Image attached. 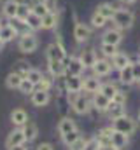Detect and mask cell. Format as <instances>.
<instances>
[{"mask_svg":"<svg viewBox=\"0 0 140 150\" xmlns=\"http://www.w3.org/2000/svg\"><path fill=\"white\" fill-rule=\"evenodd\" d=\"M121 4H124V5H131V4H135L137 0H119Z\"/></svg>","mask_w":140,"mask_h":150,"instance_id":"cell-49","label":"cell"},{"mask_svg":"<svg viewBox=\"0 0 140 150\" xmlns=\"http://www.w3.org/2000/svg\"><path fill=\"white\" fill-rule=\"evenodd\" d=\"M47 70L49 74L56 79L67 75V67H65V61H56V59H47Z\"/></svg>","mask_w":140,"mask_h":150,"instance_id":"cell-10","label":"cell"},{"mask_svg":"<svg viewBox=\"0 0 140 150\" xmlns=\"http://www.w3.org/2000/svg\"><path fill=\"white\" fill-rule=\"evenodd\" d=\"M116 5L114 4H109V2H104V4H100L98 7H96V11L95 12H98L100 16H104L107 19H112V16H114V12H116Z\"/></svg>","mask_w":140,"mask_h":150,"instance_id":"cell-24","label":"cell"},{"mask_svg":"<svg viewBox=\"0 0 140 150\" xmlns=\"http://www.w3.org/2000/svg\"><path fill=\"white\" fill-rule=\"evenodd\" d=\"M100 86H102V82H100V79H98L96 75L84 77V86H82V89H84L86 93L95 94V93H98V91H100Z\"/></svg>","mask_w":140,"mask_h":150,"instance_id":"cell-16","label":"cell"},{"mask_svg":"<svg viewBox=\"0 0 140 150\" xmlns=\"http://www.w3.org/2000/svg\"><path fill=\"white\" fill-rule=\"evenodd\" d=\"M32 11H30V7L28 5H23V4H19V7H18V14H16V19H19V21H23L25 23V19L28 18V14H30Z\"/></svg>","mask_w":140,"mask_h":150,"instance_id":"cell-38","label":"cell"},{"mask_svg":"<svg viewBox=\"0 0 140 150\" xmlns=\"http://www.w3.org/2000/svg\"><path fill=\"white\" fill-rule=\"evenodd\" d=\"M70 94H72L70 101H72V108H74V112L79 113V115H84V113L89 112V108H91V101H89L84 94H79V93H70Z\"/></svg>","mask_w":140,"mask_h":150,"instance_id":"cell-4","label":"cell"},{"mask_svg":"<svg viewBox=\"0 0 140 150\" xmlns=\"http://www.w3.org/2000/svg\"><path fill=\"white\" fill-rule=\"evenodd\" d=\"M51 96H49V91H42V89H35L32 93V103L35 107H46L49 103Z\"/></svg>","mask_w":140,"mask_h":150,"instance_id":"cell-17","label":"cell"},{"mask_svg":"<svg viewBox=\"0 0 140 150\" xmlns=\"http://www.w3.org/2000/svg\"><path fill=\"white\" fill-rule=\"evenodd\" d=\"M109 117H110V120H114V119H117V117H121V115H124V105H116V103H110V107H109Z\"/></svg>","mask_w":140,"mask_h":150,"instance_id":"cell-30","label":"cell"},{"mask_svg":"<svg viewBox=\"0 0 140 150\" xmlns=\"http://www.w3.org/2000/svg\"><path fill=\"white\" fill-rule=\"evenodd\" d=\"M25 25L28 26V30H30V32H35V30H42V18H39L37 14L30 12V14H28V18L25 19Z\"/></svg>","mask_w":140,"mask_h":150,"instance_id":"cell-26","label":"cell"},{"mask_svg":"<svg viewBox=\"0 0 140 150\" xmlns=\"http://www.w3.org/2000/svg\"><path fill=\"white\" fill-rule=\"evenodd\" d=\"M4 44H5V42H4V40H2V38H0V51H2V49H4Z\"/></svg>","mask_w":140,"mask_h":150,"instance_id":"cell-51","label":"cell"},{"mask_svg":"<svg viewBox=\"0 0 140 150\" xmlns=\"http://www.w3.org/2000/svg\"><path fill=\"white\" fill-rule=\"evenodd\" d=\"M100 142H98V138H89L88 142H86V145H84V150H100Z\"/></svg>","mask_w":140,"mask_h":150,"instance_id":"cell-39","label":"cell"},{"mask_svg":"<svg viewBox=\"0 0 140 150\" xmlns=\"http://www.w3.org/2000/svg\"><path fill=\"white\" fill-rule=\"evenodd\" d=\"M112 129H116V131L124 133V134L130 136V134L137 129V124H135V120H133L131 117H128V115L124 113V115H121V117H117V119L112 120Z\"/></svg>","mask_w":140,"mask_h":150,"instance_id":"cell-2","label":"cell"},{"mask_svg":"<svg viewBox=\"0 0 140 150\" xmlns=\"http://www.w3.org/2000/svg\"><path fill=\"white\" fill-rule=\"evenodd\" d=\"M110 134H112V127H107V129H102L98 133V142L100 145H110Z\"/></svg>","mask_w":140,"mask_h":150,"instance_id":"cell-34","label":"cell"},{"mask_svg":"<svg viewBox=\"0 0 140 150\" xmlns=\"http://www.w3.org/2000/svg\"><path fill=\"white\" fill-rule=\"evenodd\" d=\"M0 30H2V25H0Z\"/></svg>","mask_w":140,"mask_h":150,"instance_id":"cell-54","label":"cell"},{"mask_svg":"<svg viewBox=\"0 0 140 150\" xmlns=\"http://www.w3.org/2000/svg\"><path fill=\"white\" fill-rule=\"evenodd\" d=\"M37 150H54V149H53L51 143H40V145L37 147Z\"/></svg>","mask_w":140,"mask_h":150,"instance_id":"cell-45","label":"cell"},{"mask_svg":"<svg viewBox=\"0 0 140 150\" xmlns=\"http://www.w3.org/2000/svg\"><path fill=\"white\" fill-rule=\"evenodd\" d=\"M112 23L119 30H130L135 23V14L128 9H116V12L112 16Z\"/></svg>","mask_w":140,"mask_h":150,"instance_id":"cell-1","label":"cell"},{"mask_svg":"<svg viewBox=\"0 0 140 150\" xmlns=\"http://www.w3.org/2000/svg\"><path fill=\"white\" fill-rule=\"evenodd\" d=\"M98 93H102L104 96H107V98H109V100L112 101L114 94L117 93V87H116V86H114L112 82H105V84H102V86H100V91H98Z\"/></svg>","mask_w":140,"mask_h":150,"instance_id":"cell-29","label":"cell"},{"mask_svg":"<svg viewBox=\"0 0 140 150\" xmlns=\"http://www.w3.org/2000/svg\"><path fill=\"white\" fill-rule=\"evenodd\" d=\"M61 138H63V143L70 147L72 143H75V142L81 138V134H79V131H77V129H74V131H70V133H67V134H63Z\"/></svg>","mask_w":140,"mask_h":150,"instance_id":"cell-35","label":"cell"},{"mask_svg":"<svg viewBox=\"0 0 140 150\" xmlns=\"http://www.w3.org/2000/svg\"><path fill=\"white\" fill-rule=\"evenodd\" d=\"M84 145H86V142H84L82 138H79L75 143L70 145V150H84Z\"/></svg>","mask_w":140,"mask_h":150,"instance_id":"cell-43","label":"cell"},{"mask_svg":"<svg viewBox=\"0 0 140 150\" xmlns=\"http://www.w3.org/2000/svg\"><path fill=\"white\" fill-rule=\"evenodd\" d=\"M110 145H114L116 149H119V150L124 149V147L128 145V134L112 129V134H110Z\"/></svg>","mask_w":140,"mask_h":150,"instance_id":"cell-18","label":"cell"},{"mask_svg":"<svg viewBox=\"0 0 140 150\" xmlns=\"http://www.w3.org/2000/svg\"><path fill=\"white\" fill-rule=\"evenodd\" d=\"M18 7H19V4H18L16 0H7V2L2 5V14H4L7 19H12V18H16V14H18Z\"/></svg>","mask_w":140,"mask_h":150,"instance_id":"cell-21","label":"cell"},{"mask_svg":"<svg viewBox=\"0 0 140 150\" xmlns=\"http://www.w3.org/2000/svg\"><path fill=\"white\" fill-rule=\"evenodd\" d=\"M23 79H25L23 75H19L18 72H12V74L7 75V79H5V86H7L9 89H19Z\"/></svg>","mask_w":140,"mask_h":150,"instance_id":"cell-27","label":"cell"},{"mask_svg":"<svg viewBox=\"0 0 140 150\" xmlns=\"http://www.w3.org/2000/svg\"><path fill=\"white\" fill-rule=\"evenodd\" d=\"M119 80L123 84H126V86H131L133 82H137L135 80V75H133V70H131V65H128L123 70H119Z\"/></svg>","mask_w":140,"mask_h":150,"instance_id":"cell-25","label":"cell"},{"mask_svg":"<svg viewBox=\"0 0 140 150\" xmlns=\"http://www.w3.org/2000/svg\"><path fill=\"white\" fill-rule=\"evenodd\" d=\"M74 129H77L75 127V122L70 119V117H65V119H61L60 120V124H58V133L63 136V134H67L70 131H74Z\"/></svg>","mask_w":140,"mask_h":150,"instance_id":"cell-28","label":"cell"},{"mask_svg":"<svg viewBox=\"0 0 140 150\" xmlns=\"http://www.w3.org/2000/svg\"><path fill=\"white\" fill-rule=\"evenodd\" d=\"M18 4H23V5H28L30 9H32V5H34V0H16Z\"/></svg>","mask_w":140,"mask_h":150,"instance_id":"cell-47","label":"cell"},{"mask_svg":"<svg viewBox=\"0 0 140 150\" xmlns=\"http://www.w3.org/2000/svg\"><path fill=\"white\" fill-rule=\"evenodd\" d=\"M100 51H102V54H104L105 58H112V56L117 52V45H112V44H105V42H102Z\"/></svg>","mask_w":140,"mask_h":150,"instance_id":"cell-33","label":"cell"},{"mask_svg":"<svg viewBox=\"0 0 140 150\" xmlns=\"http://www.w3.org/2000/svg\"><path fill=\"white\" fill-rule=\"evenodd\" d=\"M139 119H140V110H139Z\"/></svg>","mask_w":140,"mask_h":150,"instance_id":"cell-52","label":"cell"},{"mask_svg":"<svg viewBox=\"0 0 140 150\" xmlns=\"http://www.w3.org/2000/svg\"><path fill=\"white\" fill-rule=\"evenodd\" d=\"M110 100L104 96L102 93H95L93 94V101H91V105H93V108H96L98 112H107L109 110V107H110Z\"/></svg>","mask_w":140,"mask_h":150,"instance_id":"cell-13","label":"cell"},{"mask_svg":"<svg viewBox=\"0 0 140 150\" xmlns=\"http://www.w3.org/2000/svg\"><path fill=\"white\" fill-rule=\"evenodd\" d=\"M21 131H23V134H25V140H26V142H34L35 138H37V133H39L37 124L32 122V120H28V122L21 127Z\"/></svg>","mask_w":140,"mask_h":150,"instance_id":"cell-23","label":"cell"},{"mask_svg":"<svg viewBox=\"0 0 140 150\" xmlns=\"http://www.w3.org/2000/svg\"><path fill=\"white\" fill-rule=\"evenodd\" d=\"M46 5L49 7V11H54V7H56V0H46Z\"/></svg>","mask_w":140,"mask_h":150,"instance_id":"cell-46","label":"cell"},{"mask_svg":"<svg viewBox=\"0 0 140 150\" xmlns=\"http://www.w3.org/2000/svg\"><path fill=\"white\" fill-rule=\"evenodd\" d=\"M79 58H81V61H82L84 68H93L95 61L98 59V58H96V52H95L93 49H86V51H82Z\"/></svg>","mask_w":140,"mask_h":150,"instance_id":"cell-22","label":"cell"},{"mask_svg":"<svg viewBox=\"0 0 140 150\" xmlns=\"http://www.w3.org/2000/svg\"><path fill=\"white\" fill-rule=\"evenodd\" d=\"M42 77H44V75H42V72H40V70H37V68H30L25 79H28L32 84H35V86H37V84L42 80Z\"/></svg>","mask_w":140,"mask_h":150,"instance_id":"cell-32","label":"cell"},{"mask_svg":"<svg viewBox=\"0 0 140 150\" xmlns=\"http://www.w3.org/2000/svg\"><path fill=\"white\" fill-rule=\"evenodd\" d=\"M110 63H112V67L116 68V70H123L124 67H128V65H131V61H130V56L126 54V52H116L112 58H110Z\"/></svg>","mask_w":140,"mask_h":150,"instance_id":"cell-14","label":"cell"},{"mask_svg":"<svg viewBox=\"0 0 140 150\" xmlns=\"http://www.w3.org/2000/svg\"><path fill=\"white\" fill-rule=\"evenodd\" d=\"M65 67H67V75H81L84 72V65H82L81 58L65 59Z\"/></svg>","mask_w":140,"mask_h":150,"instance_id":"cell-12","label":"cell"},{"mask_svg":"<svg viewBox=\"0 0 140 150\" xmlns=\"http://www.w3.org/2000/svg\"><path fill=\"white\" fill-rule=\"evenodd\" d=\"M28 120H30L28 119V113L25 112L23 108H16V110H12V113H11V122L14 126H18V127H23Z\"/></svg>","mask_w":140,"mask_h":150,"instance_id":"cell-19","label":"cell"},{"mask_svg":"<svg viewBox=\"0 0 140 150\" xmlns=\"http://www.w3.org/2000/svg\"><path fill=\"white\" fill-rule=\"evenodd\" d=\"M58 25V12L49 11L44 18H42V30H54Z\"/></svg>","mask_w":140,"mask_h":150,"instance_id":"cell-20","label":"cell"},{"mask_svg":"<svg viewBox=\"0 0 140 150\" xmlns=\"http://www.w3.org/2000/svg\"><path fill=\"white\" fill-rule=\"evenodd\" d=\"M9 150H26V149H25V145H16V147H12Z\"/></svg>","mask_w":140,"mask_h":150,"instance_id":"cell-50","label":"cell"},{"mask_svg":"<svg viewBox=\"0 0 140 150\" xmlns=\"http://www.w3.org/2000/svg\"><path fill=\"white\" fill-rule=\"evenodd\" d=\"M137 82H139V84H140V79H139V80H137Z\"/></svg>","mask_w":140,"mask_h":150,"instance_id":"cell-53","label":"cell"},{"mask_svg":"<svg viewBox=\"0 0 140 150\" xmlns=\"http://www.w3.org/2000/svg\"><path fill=\"white\" fill-rule=\"evenodd\" d=\"M46 58L47 59H56V61H65L67 59V51L61 44V40L58 38L56 42L49 44L47 49H46Z\"/></svg>","mask_w":140,"mask_h":150,"instance_id":"cell-5","label":"cell"},{"mask_svg":"<svg viewBox=\"0 0 140 150\" xmlns=\"http://www.w3.org/2000/svg\"><path fill=\"white\" fill-rule=\"evenodd\" d=\"M131 70H133V75H135V80H139L140 79V61L131 63Z\"/></svg>","mask_w":140,"mask_h":150,"instance_id":"cell-44","label":"cell"},{"mask_svg":"<svg viewBox=\"0 0 140 150\" xmlns=\"http://www.w3.org/2000/svg\"><path fill=\"white\" fill-rule=\"evenodd\" d=\"M102 42L112 44V45H119V44L123 42V33H121V30L116 28V26H114V28H109L104 35H102Z\"/></svg>","mask_w":140,"mask_h":150,"instance_id":"cell-8","label":"cell"},{"mask_svg":"<svg viewBox=\"0 0 140 150\" xmlns=\"http://www.w3.org/2000/svg\"><path fill=\"white\" fill-rule=\"evenodd\" d=\"M74 37H75V40H77L79 44H84V42H88L89 37H91V28H89L86 23H82V21H75Z\"/></svg>","mask_w":140,"mask_h":150,"instance_id":"cell-6","label":"cell"},{"mask_svg":"<svg viewBox=\"0 0 140 150\" xmlns=\"http://www.w3.org/2000/svg\"><path fill=\"white\" fill-rule=\"evenodd\" d=\"M100 150H119V149H116L114 145H102V147H100Z\"/></svg>","mask_w":140,"mask_h":150,"instance_id":"cell-48","label":"cell"},{"mask_svg":"<svg viewBox=\"0 0 140 150\" xmlns=\"http://www.w3.org/2000/svg\"><path fill=\"white\" fill-rule=\"evenodd\" d=\"M51 86H53V80H51V79H47V77H42V80L37 84V89L49 91V89H51Z\"/></svg>","mask_w":140,"mask_h":150,"instance_id":"cell-41","label":"cell"},{"mask_svg":"<svg viewBox=\"0 0 140 150\" xmlns=\"http://www.w3.org/2000/svg\"><path fill=\"white\" fill-rule=\"evenodd\" d=\"M37 47H39V40H37V37H35L32 32H26V33H21V35H19L18 49H19L21 52L30 54V52L37 51Z\"/></svg>","mask_w":140,"mask_h":150,"instance_id":"cell-3","label":"cell"},{"mask_svg":"<svg viewBox=\"0 0 140 150\" xmlns=\"http://www.w3.org/2000/svg\"><path fill=\"white\" fill-rule=\"evenodd\" d=\"M16 37H19V30L16 28V25H12V23H5V25H2L0 38H2L4 42H11V40H14Z\"/></svg>","mask_w":140,"mask_h":150,"instance_id":"cell-11","label":"cell"},{"mask_svg":"<svg viewBox=\"0 0 140 150\" xmlns=\"http://www.w3.org/2000/svg\"><path fill=\"white\" fill-rule=\"evenodd\" d=\"M34 14H37L39 18H44L47 12H49V7L46 5V4H35V5H32V9H30Z\"/></svg>","mask_w":140,"mask_h":150,"instance_id":"cell-37","label":"cell"},{"mask_svg":"<svg viewBox=\"0 0 140 150\" xmlns=\"http://www.w3.org/2000/svg\"><path fill=\"white\" fill-rule=\"evenodd\" d=\"M25 134H23V131L21 129H14L9 136H7V140H5V147L7 149H12V147H16V145H25Z\"/></svg>","mask_w":140,"mask_h":150,"instance_id":"cell-15","label":"cell"},{"mask_svg":"<svg viewBox=\"0 0 140 150\" xmlns=\"http://www.w3.org/2000/svg\"><path fill=\"white\" fill-rule=\"evenodd\" d=\"M35 89H37L35 84H32L28 79H23V82H21V86H19V91H21L23 94H32Z\"/></svg>","mask_w":140,"mask_h":150,"instance_id":"cell-36","label":"cell"},{"mask_svg":"<svg viewBox=\"0 0 140 150\" xmlns=\"http://www.w3.org/2000/svg\"><path fill=\"white\" fill-rule=\"evenodd\" d=\"M114 67H112V63L104 58V59H96L95 61V65H93V75H96V77H105V75L110 74V70H112Z\"/></svg>","mask_w":140,"mask_h":150,"instance_id":"cell-9","label":"cell"},{"mask_svg":"<svg viewBox=\"0 0 140 150\" xmlns=\"http://www.w3.org/2000/svg\"><path fill=\"white\" fill-rule=\"evenodd\" d=\"M65 86L69 93H81L82 86H84V79L81 75H67L65 79Z\"/></svg>","mask_w":140,"mask_h":150,"instance_id":"cell-7","label":"cell"},{"mask_svg":"<svg viewBox=\"0 0 140 150\" xmlns=\"http://www.w3.org/2000/svg\"><path fill=\"white\" fill-rule=\"evenodd\" d=\"M107 21H109L107 18L100 16L98 12H93V16H91V21H89V23H91V26H93V28L100 30V28H104L105 25H107Z\"/></svg>","mask_w":140,"mask_h":150,"instance_id":"cell-31","label":"cell"},{"mask_svg":"<svg viewBox=\"0 0 140 150\" xmlns=\"http://www.w3.org/2000/svg\"><path fill=\"white\" fill-rule=\"evenodd\" d=\"M28 70H30V67H28L26 63H23V61H21V63H18V68H16L14 72H18L19 75H23V77H26V74H28Z\"/></svg>","mask_w":140,"mask_h":150,"instance_id":"cell-42","label":"cell"},{"mask_svg":"<svg viewBox=\"0 0 140 150\" xmlns=\"http://www.w3.org/2000/svg\"><path fill=\"white\" fill-rule=\"evenodd\" d=\"M112 103H116V105H124V103H126V93H123V91L117 89V93H116L114 98H112Z\"/></svg>","mask_w":140,"mask_h":150,"instance_id":"cell-40","label":"cell"}]
</instances>
